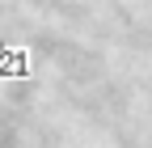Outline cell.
Returning <instances> with one entry per match:
<instances>
[{
  "mask_svg": "<svg viewBox=\"0 0 152 148\" xmlns=\"http://www.w3.org/2000/svg\"><path fill=\"white\" fill-rule=\"evenodd\" d=\"M0 72H4V76H26V72H30L26 51H9L4 42H0Z\"/></svg>",
  "mask_w": 152,
  "mask_h": 148,
  "instance_id": "cell-1",
  "label": "cell"
}]
</instances>
